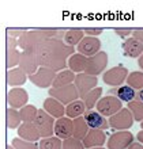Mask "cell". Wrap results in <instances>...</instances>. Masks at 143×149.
Instances as JSON below:
<instances>
[{"instance_id":"45","label":"cell","mask_w":143,"mask_h":149,"mask_svg":"<svg viewBox=\"0 0 143 149\" xmlns=\"http://www.w3.org/2000/svg\"><path fill=\"white\" fill-rule=\"evenodd\" d=\"M7 149H14V146H12V145H7Z\"/></svg>"},{"instance_id":"23","label":"cell","mask_w":143,"mask_h":149,"mask_svg":"<svg viewBox=\"0 0 143 149\" xmlns=\"http://www.w3.org/2000/svg\"><path fill=\"white\" fill-rule=\"evenodd\" d=\"M86 64H87V57L79 54V53H74V54L67 60V67L70 68V71L74 73H85L86 69Z\"/></svg>"},{"instance_id":"18","label":"cell","mask_w":143,"mask_h":149,"mask_svg":"<svg viewBox=\"0 0 143 149\" xmlns=\"http://www.w3.org/2000/svg\"><path fill=\"white\" fill-rule=\"evenodd\" d=\"M18 136L19 138L29 142H36L40 140V133L33 122H22L18 127Z\"/></svg>"},{"instance_id":"1","label":"cell","mask_w":143,"mask_h":149,"mask_svg":"<svg viewBox=\"0 0 143 149\" xmlns=\"http://www.w3.org/2000/svg\"><path fill=\"white\" fill-rule=\"evenodd\" d=\"M36 54L38 67H45L53 72H61L67 67V60L74 54L75 49L68 46L59 38H51L36 47Z\"/></svg>"},{"instance_id":"12","label":"cell","mask_w":143,"mask_h":149,"mask_svg":"<svg viewBox=\"0 0 143 149\" xmlns=\"http://www.w3.org/2000/svg\"><path fill=\"white\" fill-rule=\"evenodd\" d=\"M29 102V94L27 91L16 87V88H11L7 94V103L10 109H15V110H20L22 107H25Z\"/></svg>"},{"instance_id":"26","label":"cell","mask_w":143,"mask_h":149,"mask_svg":"<svg viewBox=\"0 0 143 149\" xmlns=\"http://www.w3.org/2000/svg\"><path fill=\"white\" fill-rule=\"evenodd\" d=\"M86 106H85L83 100H75V102L70 103V104H67V107H66V115H67V118H70V119H75V118H79V117H83V114L86 113Z\"/></svg>"},{"instance_id":"2","label":"cell","mask_w":143,"mask_h":149,"mask_svg":"<svg viewBox=\"0 0 143 149\" xmlns=\"http://www.w3.org/2000/svg\"><path fill=\"white\" fill-rule=\"evenodd\" d=\"M57 33L55 30H32V31H22L16 38L18 47L22 50H36V47L42 42L51 38H55Z\"/></svg>"},{"instance_id":"28","label":"cell","mask_w":143,"mask_h":149,"mask_svg":"<svg viewBox=\"0 0 143 149\" xmlns=\"http://www.w3.org/2000/svg\"><path fill=\"white\" fill-rule=\"evenodd\" d=\"M101 95H102V88H99V87H97V88H94V90L90 91L89 94L85 95L83 98H82V100H83L86 109L92 110L93 107L97 104V102H98L99 99L102 98Z\"/></svg>"},{"instance_id":"38","label":"cell","mask_w":143,"mask_h":149,"mask_svg":"<svg viewBox=\"0 0 143 149\" xmlns=\"http://www.w3.org/2000/svg\"><path fill=\"white\" fill-rule=\"evenodd\" d=\"M85 33V36H87V37H97L99 36V34H102V30L101 29H86V30H83Z\"/></svg>"},{"instance_id":"39","label":"cell","mask_w":143,"mask_h":149,"mask_svg":"<svg viewBox=\"0 0 143 149\" xmlns=\"http://www.w3.org/2000/svg\"><path fill=\"white\" fill-rule=\"evenodd\" d=\"M132 38H135L136 41L143 43V30H134L132 31Z\"/></svg>"},{"instance_id":"40","label":"cell","mask_w":143,"mask_h":149,"mask_svg":"<svg viewBox=\"0 0 143 149\" xmlns=\"http://www.w3.org/2000/svg\"><path fill=\"white\" fill-rule=\"evenodd\" d=\"M127 149H143V145L140 144V142H132Z\"/></svg>"},{"instance_id":"35","label":"cell","mask_w":143,"mask_h":149,"mask_svg":"<svg viewBox=\"0 0 143 149\" xmlns=\"http://www.w3.org/2000/svg\"><path fill=\"white\" fill-rule=\"evenodd\" d=\"M11 145L14 146V149H38V145L34 142H29L25 141L19 137H15L11 141Z\"/></svg>"},{"instance_id":"43","label":"cell","mask_w":143,"mask_h":149,"mask_svg":"<svg viewBox=\"0 0 143 149\" xmlns=\"http://www.w3.org/2000/svg\"><path fill=\"white\" fill-rule=\"evenodd\" d=\"M138 65H139V68L143 71V53H142V56H140L139 58H138Z\"/></svg>"},{"instance_id":"34","label":"cell","mask_w":143,"mask_h":149,"mask_svg":"<svg viewBox=\"0 0 143 149\" xmlns=\"http://www.w3.org/2000/svg\"><path fill=\"white\" fill-rule=\"evenodd\" d=\"M63 142L57 137H48L42 138L38 144V149H61Z\"/></svg>"},{"instance_id":"3","label":"cell","mask_w":143,"mask_h":149,"mask_svg":"<svg viewBox=\"0 0 143 149\" xmlns=\"http://www.w3.org/2000/svg\"><path fill=\"white\" fill-rule=\"evenodd\" d=\"M95 109H97V113H99L104 117H112L123 109V103L113 95H108L97 102Z\"/></svg>"},{"instance_id":"19","label":"cell","mask_w":143,"mask_h":149,"mask_svg":"<svg viewBox=\"0 0 143 149\" xmlns=\"http://www.w3.org/2000/svg\"><path fill=\"white\" fill-rule=\"evenodd\" d=\"M42 110L46 114H49L52 118H55V119L63 118L66 115V107H64V104H61L59 100H56V99L51 98V96L44 100V109Z\"/></svg>"},{"instance_id":"14","label":"cell","mask_w":143,"mask_h":149,"mask_svg":"<svg viewBox=\"0 0 143 149\" xmlns=\"http://www.w3.org/2000/svg\"><path fill=\"white\" fill-rule=\"evenodd\" d=\"M19 68L25 72L26 74H33L36 73V71L38 69V63H37L36 54L32 50H22L19 56Z\"/></svg>"},{"instance_id":"8","label":"cell","mask_w":143,"mask_h":149,"mask_svg":"<svg viewBox=\"0 0 143 149\" xmlns=\"http://www.w3.org/2000/svg\"><path fill=\"white\" fill-rule=\"evenodd\" d=\"M106 65H108V54L105 52H98L95 56L87 58L85 73L97 77V74L102 73V72L105 71Z\"/></svg>"},{"instance_id":"20","label":"cell","mask_w":143,"mask_h":149,"mask_svg":"<svg viewBox=\"0 0 143 149\" xmlns=\"http://www.w3.org/2000/svg\"><path fill=\"white\" fill-rule=\"evenodd\" d=\"M143 53V43L136 41L135 38H127L123 43V54L130 58H139Z\"/></svg>"},{"instance_id":"33","label":"cell","mask_w":143,"mask_h":149,"mask_svg":"<svg viewBox=\"0 0 143 149\" xmlns=\"http://www.w3.org/2000/svg\"><path fill=\"white\" fill-rule=\"evenodd\" d=\"M128 110L131 111L134 121L143 122V103L139 100H132L128 103Z\"/></svg>"},{"instance_id":"15","label":"cell","mask_w":143,"mask_h":149,"mask_svg":"<svg viewBox=\"0 0 143 149\" xmlns=\"http://www.w3.org/2000/svg\"><path fill=\"white\" fill-rule=\"evenodd\" d=\"M85 121L87 123L89 129H97V130H106L109 127V122L104 115L94 110H89L85 114Z\"/></svg>"},{"instance_id":"37","label":"cell","mask_w":143,"mask_h":149,"mask_svg":"<svg viewBox=\"0 0 143 149\" xmlns=\"http://www.w3.org/2000/svg\"><path fill=\"white\" fill-rule=\"evenodd\" d=\"M115 33L124 39L130 38V36H132V30H130V29H124V30H119V29H117V30H115Z\"/></svg>"},{"instance_id":"27","label":"cell","mask_w":143,"mask_h":149,"mask_svg":"<svg viewBox=\"0 0 143 149\" xmlns=\"http://www.w3.org/2000/svg\"><path fill=\"white\" fill-rule=\"evenodd\" d=\"M85 33L83 30H79V29H72V30H68V31L64 33V43L68 45V46H78V43L83 39Z\"/></svg>"},{"instance_id":"41","label":"cell","mask_w":143,"mask_h":149,"mask_svg":"<svg viewBox=\"0 0 143 149\" xmlns=\"http://www.w3.org/2000/svg\"><path fill=\"white\" fill-rule=\"evenodd\" d=\"M136 100H139V102L143 103V90H140L138 94H136Z\"/></svg>"},{"instance_id":"4","label":"cell","mask_w":143,"mask_h":149,"mask_svg":"<svg viewBox=\"0 0 143 149\" xmlns=\"http://www.w3.org/2000/svg\"><path fill=\"white\" fill-rule=\"evenodd\" d=\"M36 125L40 137H52L55 134V118H52L49 114H46L44 110H38L36 117V121L33 122Z\"/></svg>"},{"instance_id":"22","label":"cell","mask_w":143,"mask_h":149,"mask_svg":"<svg viewBox=\"0 0 143 149\" xmlns=\"http://www.w3.org/2000/svg\"><path fill=\"white\" fill-rule=\"evenodd\" d=\"M26 80H27V74L25 73L19 67L8 69V72H7V84L8 86H11L12 88L20 87L22 84L26 83Z\"/></svg>"},{"instance_id":"5","label":"cell","mask_w":143,"mask_h":149,"mask_svg":"<svg viewBox=\"0 0 143 149\" xmlns=\"http://www.w3.org/2000/svg\"><path fill=\"white\" fill-rule=\"evenodd\" d=\"M49 96L56 100H59L61 104H70V103L75 102L79 99V94H78V90L75 88L74 84H70V86L61 87V88H52L49 90Z\"/></svg>"},{"instance_id":"36","label":"cell","mask_w":143,"mask_h":149,"mask_svg":"<svg viewBox=\"0 0 143 149\" xmlns=\"http://www.w3.org/2000/svg\"><path fill=\"white\" fill-rule=\"evenodd\" d=\"M61 149H85V146L82 141H79V140H76L74 137H70L67 140H63Z\"/></svg>"},{"instance_id":"17","label":"cell","mask_w":143,"mask_h":149,"mask_svg":"<svg viewBox=\"0 0 143 149\" xmlns=\"http://www.w3.org/2000/svg\"><path fill=\"white\" fill-rule=\"evenodd\" d=\"M72 119L67 117L59 118L55 121V134L56 137L60 140H67V138L72 137Z\"/></svg>"},{"instance_id":"29","label":"cell","mask_w":143,"mask_h":149,"mask_svg":"<svg viewBox=\"0 0 143 149\" xmlns=\"http://www.w3.org/2000/svg\"><path fill=\"white\" fill-rule=\"evenodd\" d=\"M115 94H116V98L119 99V100H121V102H127V103L132 102V100L136 98L135 90H132L131 87H128V86L119 87V88L115 91Z\"/></svg>"},{"instance_id":"7","label":"cell","mask_w":143,"mask_h":149,"mask_svg":"<svg viewBox=\"0 0 143 149\" xmlns=\"http://www.w3.org/2000/svg\"><path fill=\"white\" fill-rule=\"evenodd\" d=\"M128 77V71L127 68H124L123 65H117L111 69H108L105 73L102 74V80L105 84L112 87H121Z\"/></svg>"},{"instance_id":"46","label":"cell","mask_w":143,"mask_h":149,"mask_svg":"<svg viewBox=\"0 0 143 149\" xmlns=\"http://www.w3.org/2000/svg\"><path fill=\"white\" fill-rule=\"evenodd\" d=\"M140 126H142V130H143V122H142V123H140Z\"/></svg>"},{"instance_id":"44","label":"cell","mask_w":143,"mask_h":149,"mask_svg":"<svg viewBox=\"0 0 143 149\" xmlns=\"http://www.w3.org/2000/svg\"><path fill=\"white\" fill-rule=\"evenodd\" d=\"M92 149H106V148H104V146H98V148H92Z\"/></svg>"},{"instance_id":"30","label":"cell","mask_w":143,"mask_h":149,"mask_svg":"<svg viewBox=\"0 0 143 149\" xmlns=\"http://www.w3.org/2000/svg\"><path fill=\"white\" fill-rule=\"evenodd\" d=\"M127 86L132 90H143V72H131L127 77Z\"/></svg>"},{"instance_id":"10","label":"cell","mask_w":143,"mask_h":149,"mask_svg":"<svg viewBox=\"0 0 143 149\" xmlns=\"http://www.w3.org/2000/svg\"><path fill=\"white\" fill-rule=\"evenodd\" d=\"M134 134L127 132V130H121V132H116L112 134L106 142L108 149H127L128 146L134 142Z\"/></svg>"},{"instance_id":"25","label":"cell","mask_w":143,"mask_h":149,"mask_svg":"<svg viewBox=\"0 0 143 149\" xmlns=\"http://www.w3.org/2000/svg\"><path fill=\"white\" fill-rule=\"evenodd\" d=\"M72 137L79 140V141H83V138L86 137V134L89 133V126L85 121V117H79V118H75L72 119Z\"/></svg>"},{"instance_id":"31","label":"cell","mask_w":143,"mask_h":149,"mask_svg":"<svg viewBox=\"0 0 143 149\" xmlns=\"http://www.w3.org/2000/svg\"><path fill=\"white\" fill-rule=\"evenodd\" d=\"M37 113H38V110L34 106H32V104H26V106L22 107L19 110V115L22 122H34L37 117Z\"/></svg>"},{"instance_id":"9","label":"cell","mask_w":143,"mask_h":149,"mask_svg":"<svg viewBox=\"0 0 143 149\" xmlns=\"http://www.w3.org/2000/svg\"><path fill=\"white\" fill-rule=\"evenodd\" d=\"M56 77V72H53L49 68L40 67L36 71V73H33L29 76V80L34 84V86L40 87V88H49L53 84V80Z\"/></svg>"},{"instance_id":"42","label":"cell","mask_w":143,"mask_h":149,"mask_svg":"<svg viewBox=\"0 0 143 149\" xmlns=\"http://www.w3.org/2000/svg\"><path fill=\"white\" fill-rule=\"evenodd\" d=\"M136 138H138V142H140L143 145V130H140L139 133H138V136H136Z\"/></svg>"},{"instance_id":"32","label":"cell","mask_w":143,"mask_h":149,"mask_svg":"<svg viewBox=\"0 0 143 149\" xmlns=\"http://www.w3.org/2000/svg\"><path fill=\"white\" fill-rule=\"evenodd\" d=\"M22 123L19 111L15 109H8L7 110V126L8 129H18Z\"/></svg>"},{"instance_id":"6","label":"cell","mask_w":143,"mask_h":149,"mask_svg":"<svg viewBox=\"0 0 143 149\" xmlns=\"http://www.w3.org/2000/svg\"><path fill=\"white\" fill-rule=\"evenodd\" d=\"M108 122H109V127H113L115 130L121 132V130H127L131 127L134 123V117L128 109H121L119 113L109 117Z\"/></svg>"},{"instance_id":"16","label":"cell","mask_w":143,"mask_h":149,"mask_svg":"<svg viewBox=\"0 0 143 149\" xmlns=\"http://www.w3.org/2000/svg\"><path fill=\"white\" fill-rule=\"evenodd\" d=\"M19 56L20 52L18 50V42L16 38L8 36L7 37V68L12 69L16 68L19 64Z\"/></svg>"},{"instance_id":"24","label":"cell","mask_w":143,"mask_h":149,"mask_svg":"<svg viewBox=\"0 0 143 149\" xmlns=\"http://www.w3.org/2000/svg\"><path fill=\"white\" fill-rule=\"evenodd\" d=\"M75 76L76 74L72 71H70V69H64V71L56 73V77H55V80H53L52 88H61V87L74 84V81H75Z\"/></svg>"},{"instance_id":"13","label":"cell","mask_w":143,"mask_h":149,"mask_svg":"<svg viewBox=\"0 0 143 149\" xmlns=\"http://www.w3.org/2000/svg\"><path fill=\"white\" fill-rule=\"evenodd\" d=\"M97 77L95 76H90V74L86 73H79L75 76V81H74V86L78 90V94H79V98H83L86 94H89L92 90L97 88Z\"/></svg>"},{"instance_id":"21","label":"cell","mask_w":143,"mask_h":149,"mask_svg":"<svg viewBox=\"0 0 143 149\" xmlns=\"http://www.w3.org/2000/svg\"><path fill=\"white\" fill-rule=\"evenodd\" d=\"M105 132L104 130L90 129L86 137L83 138V146L85 148H98L105 144Z\"/></svg>"},{"instance_id":"11","label":"cell","mask_w":143,"mask_h":149,"mask_svg":"<svg viewBox=\"0 0 143 149\" xmlns=\"http://www.w3.org/2000/svg\"><path fill=\"white\" fill-rule=\"evenodd\" d=\"M101 49V41H99L97 37H87L85 36L83 39L78 43V46H76V50L78 53L85 57H93L95 56Z\"/></svg>"}]
</instances>
